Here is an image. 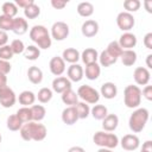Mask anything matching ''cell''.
<instances>
[{"label": "cell", "mask_w": 152, "mask_h": 152, "mask_svg": "<svg viewBox=\"0 0 152 152\" xmlns=\"http://www.w3.org/2000/svg\"><path fill=\"white\" fill-rule=\"evenodd\" d=\"M141 102V89L138 86L128 84L124 90V103L127 108H138Z\"/></svg>", "instance_id": "obj_4"}, {"label": "cell", "mask_w": 152, "mask_h": 152, "mask_svg": "<svg viewBox=\"0 0 152 152\" xmlns=\"http://www.w3.org/2000/svg\"><path fill=\"white\" fill-rule=\"evenodd\" d=\"M99 61H100V65H101V66L108 68V66L113 65V64L118 61V58L113 57L107 50H103V51L99 55Z\"/></svg>", "instance_id": "obj_30"}, {"label": "cell", "mask_w": 152, "mask_h": 152, "mask_svg": "<svg viewBox=\"0 0 152 152\" xmlns=\"http://www.w3.org/2000/svg\"><path fill=\"white\" fill-rule=\"evenodd\" d=\"M116 25L124 32H129L135 25V19L132 13L128 12H120L116 17Z\"/></svg>", "instance_id": "obj_7"}, {"label": "cell", "mask_w": 152, "mask_h": 152, "mask_svg": "<svg viewBox=\"0 0 152 152\" xmlns=\"http://www.w3.org/2000/svg\"><path fill=\"white\" fill-rule=\"evenodd\" d=\"M78 120V115H77V112L75 109L74 106H70V107H66L63 109L62 112V121L65 124V125H74L76 124V121Z\"/></svg>", "instance_id": "obj_17"}, {"label": "cell", "mask_w": 152, "mask_h": 152, "mask_svg": "<svg viewBox=\"0 0 152 152\" xmlns=\"http://www.w3.org/2000/svg\"><path fill=\"white\" fill-rule=\"evenodd\" d=\"M97 152H113V151H112V150H109V148H103V147H100V150H99Z\"/></svg>", "instance_id": "obj_55"}, {"label": "cell", "mask_w": 152, "mask_h": 152, "mask_svg": "<svg viewBox=\"0 0 152 152\" xmlns=\"http://www.w3.org/2000/svg\"><path fill=\"white\" fill-rule=\"evenodd\" d=\"M40 56V50L38 46L36 45H28L25 48L24 51V57L28 61H36L38 57Z\"/></svg>", "instance_id": "obj_32"}, {"label": "cell", "mask_w": 152, "mask_h": 152, "mask_svg": "<svg viewBox=\"0 0 152 152\" xmlns=\"http://www.w3.org/2000/svg\"><path fill=\"white\" fill-rule=\"evenodd\" d=\"M69 36V26L64 21H56L51 26V39L55 40H64Z\"/></svg>", "instance_id": "obj_8"}, {"label": "cell", "mask_w": 152, "mask_h": 152, "mask_svg": "<svg viewBox=\"0 0 152 152\" xmlns=\"http://www.w3.org/2000/svg\"><path fill=\"white\" fill-rule=\"evenodd\" d=\"M83 72L86 74V77L90 81H94L96 78H99L100 74H101V66L100 64L96 63H91V64H87L86 65V70H83Z\"/></svg>", "instance_id": "obj_22"}, {"label": "cell", "mask_w": 152, "mask_h": 152, "mask_svg": "<svg viewBox=\"0 0 152 152\" xmlns=\"http://www.w3.org/2000/svg\"><path fill=\"white\" fill-rule=\"evenodd\" d=\"M13 19L14 18H11V17H7L5 14H1L0 15V30L1 31H12V27H13Z\"/></svg>", "instance_id": "obj_40"}, {"label": "cell", "mask_w": 152, "mask_h": 152, "mask_svg": "<svg viewBox=\"0 0 152 152\" xmlns=\"http://www.w3.org/2000/svg\"><path fill=\"white\" fill-rule=\"evenodd\" d=\"M21 126H23V122L19 120V118L15 114H12L7 118V128L10 131H13V132L19 131Z\"/></svg>", "instance_id": "obj_36"}, {"label": "cell", "mask_w": 152, "mask_h": 152, "mask_svg": "<svg viewBox=\"0 0 152 152\" xmlns=\"http://www.w3.org/2000/svg\"><path fill=\"white\" fill-rule=\"evenodd\" d=\"M100 94H101L104 99L112 100V99H114V97L116 96V94H118V88H116L115 83H113V82H104V83L101 86Z\"/></svg>", "instance_id": "obj_18"}, {"label": "cell", "mask_w": 152, "mask_h": 152, "mask_svg": "<svg viewBox=\"0 0 152 152\" xmlns=\"http://www.w3.org/2000/svg\"><path fill=\"white\" fill-rule=\"evenodd\" d=\"M77 13L83 17V18H88L90 17L93 13H94V6L91 2L89 1H83V2H80L77 5Z\"/></svg>", "instance_id": "obj_27"}, {"label": "cell", "mask_w": 152, "mask_h": 152, "mask_svg": "<svg viewBox=\"0 0 152 152\" xmlns=\"http://www.w3.org/2000/svg\"><path fill=\"white\" fill-rule=\"evenodd\" d=\"M7 42H8V34H7V32L0 30V48L4 46V45H7Z\"/></svg>", "instance_id": "obj_49"}, {"label": "cell", "mask_w": 152, "mask_h": 152, "mask_svg": "<svg viewBox=\"0 0 152 152\" xmlns=\"http://www.w3.org/2000/svg\"><path fill=\"white\" fill-rule=\"evenodd\" d=\"M113 57H115V58H119L120 56H121V53H122V48L120 46V44L118 43V40H113V42H110L109 44H108V46H107V49H106Z\"/></svg>", "instance_id": "obj_38"}, {"label": "cell", "mask_w": 152, "mask_h": 152, "mask_svg": "<svg viewBox=\"0 0 152 152\" xmlns=\"http://www.w3.org/2000/svg\"><path fill=\"white\" fill-rule=\"evenodd\" d=\"M36 97L38 99V101L40 103H48L52 99V90L50 88L44 87V88L39 89V91H38V94H37Z\"/></svg>", "instance_id": "obj_37"}, {"label": "cell", "mask_w": 152, "mask_h": 152, "mask_svg": "<svg viewBox=\"0 0 152 152\" xmlns=\"http://www.w3.org/2000/svg\"><path fill=\"white\" fill-rule=\"evenodd\" d=\"M28 30V24L26 21V19L21 18V17H18V18H14L13 19V27H12V31L18 34V36H21L24 33H26Z\"/></svg>", "instance_id": "obj_20"}, {"label": "cell", "mask_w": 152, "mask_h": 152, "mask_svg": "<svg viewBox=\"0 0 152 152\" xmlns=\"http://www.w3.org/2000/svg\"><path fill=\"white\" fill-rule=\"evenodd\" d=\"M141 95L147 101H152V86H145V88L141 91Z\"/></svg>", "instance_id": "obj_46"}, {"label": "cell", "mask_w": 152, "mask_h": 152, "mask_svg": "<svg viewBox=\"0 0 152 152\" xmlns=\"http://www.w3.org/2000/svg\"><path fill=\"white\" fill-rule=\"evenodd\" d=\"M20 131V137L25 141H42L45 139L48 131L46 127L43 124H38L36 121H30L26 124H23Z\"/></svg>", "instance_id": "obj_1"}, {"label": "cell", "mask_w": 152, "mask_h": 152, "mask_svg": "<svg viewBox=\"0 0 152 152\" xmlns=\"http://www.w3.org/2000/svg\"><path fill=\"white\" fill-rule=\"evenodd\" d=\"M12 69V65L10 64L8 61H4V59H0V74L2 75H7Z\"/></svg>", "instance_id": "obj_44"}, {"label": "cell", "mask_w": 152, "mask_h": 152, "mask_svg": "<svg viewBox=\"0 0 152 152\" xmlns=\"http://www.w3.org/2000/svg\"><path fill=\"white\" fill-rule=\"evenodd\" d=\"M49 68H50L51 74L58 77V76H61V75L65 71V62L63 61L62 57L55 56V57H52V58L50 59Z\"/></svg>", "instance_id": "obj_12"}, {"label": "cell", "mask_w": 152, "mask_h": 152, "mask_svg": "<svg viewBox=\"0 0 152 152\" xmlns=\"http://www.w3.org/2000/svg\"><path fill=\"white\" fill-rule=\"evenodd\" d=\"M13 57V51L11 45H4L0 48V59L10 61Z\"/></svg>", "instance_id": "obj_43"}, {"label": "cell", "mask_w": 152, "mask_h": 152, "mask_svg": "<svg viewBox=\"0 0 152 152\" xmlns=\"http://www.w3.org/2000/svg\"><path fill=\"white\" fill-rule=\"evenodd\" d=\"M142 150L145 151H148V152H152V141L151 140H147L142 144Z\"/></svg>", "instance_id": "obj_50"}, {"label": "cell", "mask_w": 152, "mask_h": 152, "mask_svg": "<svg viewBox=\"0 0 152 152\" xmlns=\"http://www.w3.org/2000/svg\"><path fill=\"white\" fill-rule=\"evenodd\" d=\"M14 4L17 5V7H21V8L25 10L26 7H28V6H31L32 4H34V1H33V0H17Z\"/></svg>", "instance_id": "obj_47"}, {"label": "cell", "mask_w": 152, "mask_h": 152, "mask_svg": "<svg viewBox=\"0 0 152 152\" xmlns=\"http://www.w3.org/2000/svg\"><path fill=\"white\" fill-rule=\"evenodd\" d=\"M151 58H152V55H151V53L146 56V66H147V69H151V68H152V63H151Z\"/></svg>", "instance_id": "obj_54"}, {"label": "cell", "mask_w": 152, "mask_h": 152, "mask_svg": "<svg viewBox=\"0 0 152 152\" xmlns=\"http://www.w3.org/2000/svg\"><path fill=\"white\" fill-rule=\"evenodd\" d=\"M15 115L19 118V120L23 124H26V122L32 121V113H31L30 107H21V108H19L17 110Z\"/></svg>", "instance_id": "obj_34"}, {"label": "cell", "mask_w": 152, "mask_h": 152, "mask_svg": "<svg viewBox=\"0 0 152 152\" xmlns=\"http://www.w3.org/2000/svg\"><path fill=\"white\" fill-rule=\"evenodd\" d=\"M24 14H25V17L27 19H36L40 14V8H39L38 5L32 4L31 6H28V7H26L24 10Z\"/></svg>", "instance_id": "obj_39"}, {"label": "cell", "mask_w": 152, "mask_h": 152, "mask_svg": "<svg viewBox=\"0 0 152 152\" xmlns=\"http://www.w3.org/2000/svg\"><path fill=\"white\" fill-rule=\"evenodd\" d=\"M81 58H82V62L87 65V64H91V63H96L97 59H99V52L93 49V48H87L82 55H81Z\"/></svg>", "instance_id": "obj_23"}, {"label": "cell", "mask_w": 152, "mask_h": 152, "mask_svg": "<svg viewBox=\"0 0 152 152\" xmlns=\"http://www.w3.org/2000/svg\"><path fill=\"white\" fill-rule=\"evenodd\" d=\"M119 125V118L116 114H107V116L102 120V128L104 132H113L116 129Z\"/></svg>", "instance_id": "obj_19"}, {"label": "cell", "mask_w": 152, "mask_h": 152, "mask_svg": "<svg viewBox=\"0 0 152 152\" xmlns=\"http://www.w3.org/2000/svg\"><path fill=\"white\" fill-rule=\"evenodd\" d=\"M15 101H17V97H15L13 89H11L8 86L0 87V104L2 107L5 108L13 107Z\"/></svg>", "instance_id": "obj_9"}, {"label": "cell", "mask_w": 152, "mask_h": 152, "mask_svg": "<svg viewBox=\"0 0 152 152\" xmlns=\"http://www.w3.org/2000/svg\"><path fill=\"white\" fill-rule=\"evenodd\" d=\"M62 58L64 62H68L70 64H76L78 62V59L81 58V55H80L78 50H76L74 48H68V49L63 50Z\"/></svg>", "instance_id": "obj_21"}, {"label": "cell", "mask_w": 152, "mask_h": 152, "mask_svg": "<svg viewBox=\"0 0 152 152\" xmlns=\"http://www.w3.org/2000/svg\"><path fill=\"white\" fill-rule=\"evenodd\" d=\"M93 141L95 145L103 147V148H115L119 145V138L114 133H108V132H102L99 131L94 134Z\"/></svg>", "instance_id": "obj_5"}, {"label": "cell", "mask_w": 152, "mask_h": 152, "mask_svg": "<svg viewBox=\"0 0 152 152\" xmlns=\"http://www.w3.org/2000/svg\"><path fill=\"white\" fill-rule=\"evenodd\" d=\"M66 75H68V78L70 80V82H80L84 75L83 68L77 63L71 64L66 70Z\"/></svg>", "instance_id": "obj_16"}, {"label": "cell", "mask_w": 152, "mask_h": 152, "mask_svg": "<svg viewBox=\"0 0 152 152\" xmlns=\"http://www.w3.org/2000/svg\"><path fill=\"white\" fill-rule=\"evenodd\" d=\"M18 101L23 107H31L36 101V95L31 90H24L19 94Z\"/></svg>", "instance_id": "obj_25"}, {"label": "cell", "mask_w": 152, "mask_h": 152, "mask_svg": "<svg viewBox=\"0 0 152 152\" xmlns=\"http://www.w3.org/2000/svg\"><path fill=\"white\" fill-rule=\"evenodd\" d=\"M11 48H12L13 55H19V53H24L26 46L24 45L23 40H20V39H14V40H12V43H11Z\"/></svg>", "instance_id": "obj_42"}, {"label": "cell", "mask_w": 152, "mask_h": 152, "mask_svg": "<svg viewBox=\"0 0 152 152\" xmlns=\"http://www.w3.org/2000/svg\"><path fill=\"white\" fill-rule=\"evenodd\" d=\"M70 88H71V82L68 77L58 76L52 81V90L58 94H62L63 91H65L66 89H70Z\"/></svg>", "instance_id": "obj_15"}, {"label": "cell", "mask_w": 152, "mask_h": 152, "mask_svg": "<svg viewBox=\"0 0 152 152\" xmlns=\"http://www.w3.org/2000/svg\"><path fill=\"white\" fill-rule=\"evenodd\" d=\"M27 77H28V81L33 84H39L42 81H43V71L42 69H39L38 66L36 65H32L28 68L27 70Z\"/></svg>", "instance_id": "obj_24"}, {"label": "cell", "mask_w": 152, "mask_h": 152, "mask_svg": "<svg viewBox=\"0 0 152 152\" xmlns=\"http://www.w3.org/2000/svg\"><path fill=\"white\" fill-rule=\"evenodd\" d=\"M1 140H2V137H1V134H0V144H1Z\"/></svg>", "instance_id": "obj_57"}, {"label": "cell", "mask_w": 152, "mask_h": 152, "mask_svg": "<svg viewBox=\"0 0 152 152\" xmlns=\"http://www.w3.org/2000/svg\"><path fill=\"white\" fill-rule=\"evenodd\" d=\"M68 4V0H51V6L55 10H63Z\"/></svg>", "instance_id": "obj_45"}, {"label": "cell", "mask_w": 152, "mask_h": 152, "mask_svg": "<svg viewBox=\"0 0 152 152\" xmlns=\"http://www.w3.org/2000/svg\"><path fill=\"white\" fill-rule=\"evenodd\" d=\"M90 114L96 120H103L108 114V109L103 104H94V107L90 109Z\"/></svg>", "instance_id": "obj_31"}, {"label": "cell", "mask_w": 152, "mask_h": 152, "mask_svg": "<svg viewBox=\"0 0 152 152\" xmlns=\"http://www.w3.org/2000/svg\"><path fill=\"white\" fill-rule=\"evenodd\" d=\"M62 102H63L64 104H68V107L75 106V104L78 102L77 93H75L71 88H70V89H66L65 91L62 93Z\"/></svg>", "instance_id": "obj_26"}, {"label": "cell", "mask_w": 152, "mask_h": 152, "mask_svg": "<svg viewBox=\"0 0 152 152\" xmlns=\"http://www.w3.org/2000/svg\"><path fill=\"white\" fill-rule=\"evenodd\" d=\"M121 144V147L126 151H135L139 147L140 140L135 134H126L121 138L119 141Z\"/></svg>", "instance_id": "obj_11"}, {"label": "cell", "mask_w": 152, "mask_h": 152, "mask_svg": "<svg viewBox=\"0 0 152 152\" xmlns=\"http://www.w3.org/2000/svg\"><path fill=\"white\" fill-rule=\"evenodd\" d=\"M68 152H86V150L83 147H81V146H71L68 150Z\"/></svg>", "instance_id": "obj_51"}, {"label": "cell", "mask_w": 152, "mask_h": 152, "mask_svg": "<svg viewBox=\"0 0 152 152\" xmlns=\"http://www.w3.org/2000/svg\"><path fill=\"white\" fill-rule=\"evenodd\" d=\"M2 86H7V77H6V75L0 74V87H2Z\"/></svg>", "instance_id": "obj_53"}, {"label": "cell", "mask_w": 152, "mask_h": 152, "mask_svg": "<svg viewBox=\"0 0 152 152\" xmlns=\"http://www.w3.org/2000/svg\"><path fill=\"white\" fill-rule=\"evenodd\" d=\"M30 109H31V113H32V121L39 122L45 118L46 110H45L44 106H42V104H32L30 107Z\"/></svg>", "instance_id": "obj_29"}, {"label": "cell", "mask_w": 152, "mask_h": 152, "mask_svg": "<svg viewBox=\"0 0 152 152\" xmlns=\"http://www.w3.org/2000/svg\"><path fill=\"white\" fill-rule=\"evenodd\" d=\"M140 152H148V151H145V150H142V148H141V151H140Z\"/></svg>", "instance_id": "obj_56"}, {"label": "cell", "mask_w": 152, "mask_h": 152, "mask_svg": "<svg viewBox=\"0 0 152 152\" xmlns=\"http://www.w3.org/2000/svg\"><path fill=\"white\" fill-rule=\"evenodd\" d=\"M133 78L138 86H147L151 78V74L147 68L138 66L133 72Z\"/></svg>", "instance_id": "obj_10"}, {"label": "cell", "mask_w": 152, "mask_h": 152, "mask_svg": "<svg viewBox=\"0 0 152 152\" xmlns=\"http://www.w3.org/2000/svg\"><path fill=\"white\" fill-rule=\"evenodd\" d=\"M144 5H145V7H146V11H147L148 13H152V1H151V0H146V1L144 2Z\"/></svg>", "instance_id": "obj_52"}, {"label": "cell", "mask_w": 152, "mask_h": 152, "mask_svg": "<svg viewBox=\"0 0 152 152\" xmlns=\"http://www.w3.org/2000/svg\"><path fill=\"white\" fill-rule=\"evenodd\" d=\"M141 2L139 0H125L124 1V8L126 10L125 12H137L140 8Z\"/></svg>", "instance_id": "obj_41"}, {"label": "cell", "mask_w": 152, "mask_h": 152, "mask_svg": "<svg viewBox=\"0 0 152 152\" xmlns=\"http://www.w3.org/2000/svg\"><path fill=\"white\" fill-rule=\"evenodd\" d=\"M30 38L33 43L38 45L40 49H49L51 46V36L48 31V28L43 25H34L30 30Z\"/></svg>", "instance_id": "obj_2"}, {"label": "cell", "mask_w": 152, "mask_h": 152, "mask_svg": "<svg viewBox=\"0 0 152 152\" xmlns=\"http://www.w3.org/2000/svg\"><path fill=\"white\" fill-rule=\"evenodd\" d=\"M147 120H148V110L146 108H137L129 116L128 126L132 132L139 133L144 129Z\"/></svg>", "instance_id": "obj_3"}, {"label": "cell", "mask_w": 152, "mask_h": 152, "mask_svg": "<svg viewBox=\"0 0 152 152\" xmlns=\"http://www.w3.org/2000/svg\"><path fill=\"white\" fill-rule=\"evenodd\" d=\"M118 43L120 44L122 50H133V48L137 45V37L131 32H125L120 36Z\"/></svg>", "instance_id": "obj_14"}, {"label": "cell", "mask_w": 152, "mask_h": 152, "mask_svg": "<svg viewBox=\"0 0 152 152\" xmlns=\"http://www.w3.org/2000/svg\"><path fill=\"white\" fill-rule=\"evenodd\" d=\"M81 32L84 37L87 38H91V37H95L99 32V24L97 21L93 20V19H88L86 20L83 24H82V27H81Z\"/></svg>", "instance_id": "obj_13"}, {"label": "cell", "mask_w": 152, "mask_h": 152, "mask_svg": "<svg viewBox=\"0 0 152 152\" xmlns=\"http://www.w3.org/2000/svg\"><path fill=\"white\" fill-rule=\"evenodd\" d=\"M120 58L124 65L131 66L137 62V52L134 50H124Z\"/></svg>", "instance_id": "obj_28"}, {"label": "cell", "mask_w": 152, "mask_h": 152, "mask_svg": "<svg viewBox=\"0 0 152 152\" xmlns=\"http://www.w3.org/2000/svg\"><path fill=\"white\" fill-rule=\"evenodd\" d=\"M74 107H75V109L77 112L78 119H86L90 114V108L86 102H77Z\"/></svg>", "instance_id": "obj_35"}, {"label": "cell", "mask_w": 152, "mask_h": 152, "mask_svg": "<svg viewBox=\"0 0 152 152\" xmlns=\"http://www.w3.org/2000/svg\"><path fill=\"white\" fill-rule=\"evenodd\" d=\"M1 11H2V14L7 15V17H15L17 13H18V7L14 2H11V1H7V2H4L2 6H1Z\"/></svg>", "instance_id": "obj_33"}, {"label": "cell", "mask_w": 152, "mask_h": 152, "mask_svg": "<svg viewBox=\"0 0 152 152\" xmlns=\"http://www.w3.org/2000/svg\"><path fill=\"white\" fill-rule=\"evenodd\" d=\"M77 96L81 100H83V102L90 104H95L100 100V93L95 88L87 84H83L77 89Z\"/></svg>", "instance_id": "obj_6"}, {"label": "cell", "mask_w": 152, "mask_h": 152, "mask_svg": "<svg viewBox=\"0 0 152 152\" xmlns=\"http://www.w3.org/2000/svg\"><path fill=\"white\" fill-rule=\"evenodd\" d=\"M144 45L148 50L152 49V32H148V33L145 34V37H144Z\"/></svg>", "instance_id": "obj_48"}]
</instances>
